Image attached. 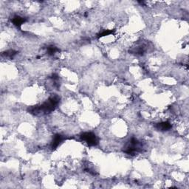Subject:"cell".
Segmentation results:
<instances>
[{
	"mask_svg": "<svg viewBox=\"0 0 189 189\" xmlns=\"http://www.w3.org/2000/svg\"><path fill=\"white\" fill-rule=\"evenodd\" d=\"M59 102V98L56 96H52L46 102L42 103L40 106H33L31 108L30 112L33 115H40V114H47L49 112H52L55 109L56 106Z\"/></svg>",
	"mask_w": 189,
	"mask_h": 189,
	"instance_id": "1",
	"label": "cell"
},
{
	"mask_svg": "<svg viewBox=\"0 0 189 189\" xmlns=\"http://www.w3.org/2000/svg\"><path fill=\"white\" fill-rule=\"evenodd\" d=\"M143 149V144L137 139L132 137L126 144L124 149V152L130 155H134L137 153L141 152Z\"/></svg>",
	"mask_w": 189,
	"mask_h": 189,
	"instance_id": "2",
	"label": "cell"
},
{
	"mask_svg": "<svg viewBox=\"0 0 189 189\" xmlns=\"http://www.w3.org/2000/svg\"><path fill=\"white\" fill-rule=\"evenodd\" d=\"M82 140L86 142L89 146H96L98 144V139L96 135L92 132H84L81 135Z\"/></svg>",
	"mask_w": 189,
	"mask_h": 189,
	"instance_id": "3",
	"label": "cell"
},
{
	"mask_svg": "<svg viewBox=\"0 0 189 189\" xmlns=\"http://www.w3.org/2000/svg\"><path fill=\"white\" fill-rule=\"evenodd\" d=\"M63 140H64L63 136L61 135V134H55V135L54 136L53 139H52V144H51V147H52V149H56V148H57L58 146L62 143Z\"/></svg>",
	"mask_w": 189,
	"mask_h": 189,
	"instance_id": "4",
	"label": "cell"
},
{
	"mask_svg": "<svg viewBox=\"0 0 189 189\" xmlns=\"http://www.w3.org/2000/svg\"><path fill=\"white\" fill-rule=\"evenodd\" d=\"M157 129L160 131H167L171 128V124L168 122H163L157 124Z\"/></svg>",
	"mask_w": 189,
	"mask_h": 189,
	"instance_id": "5",
	"label": "cell"
},
{
	"mask_svg": "<svg viewBox=\"0 0 189 189\" xmlns=\"http://www.w3.org/2000/svg\"><path fill=\"white\" fill-rule=\"evenodd\" d=\"M25 22V18H23V17L18 16H16L13 18V23L17 27H20L22 24H24Z\"/></svg>",
	"mask_w": 189,
	"mask_h": 189,
	"instance_id": "6",
	"label": "cell"
},
{
	"mask_svg": "<svg viewBox=\"0 0 189 189\" xmlns=\"http://www.w3.org/2000/svg\"><path fill=\"white\" fill-rule=\"evenodd\" d=\"M58 51H59V50L55 46H50L47 48V52L49 55H54Z\"/></svg>",
	"mask_w": 189,
	"mask_h": 189,
	"instance_id": "7",
	"label": "cell"
},
{
	"mask_svg": "<svg viewBox=\"0 0 189 189\" xmlns=\"http://www.w3.org/2000/svg\"><path fill=\"white\" fill-rule=\"evenodd\" d=\"M16 54V52L14 50H8L5 52V55H6L7 57H13V55H15Z\"/></svg>",
	"mask_w": 189,
	"mask_h": 189,
	"instance_id": "8",
	"label": "cell"
},
{
	"mask_svg": "<svg viewBox=\"0 0 189 189\" xmlns=\"http://www.w3.org/2000/svg\"><path fill=\"white\" fill-rule=\"evenodd\" d=\"M113 33V30H105L103 31V33H101L99 35L98 37H102V36H106V35H109V34L112 33Z\"/></svg>",
	"mask_w": 189,
	"mask_h": 189,
	"instance_id": "9",
	"label": "cell"
}]
</instances>
